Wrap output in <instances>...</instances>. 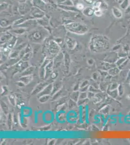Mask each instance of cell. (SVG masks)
I'll use <instances>...</instances> for the list:
<instances>
[{"label": "cell", "mask_w": 130, "mask_h": 145, "mask_svg": "<svg viewBox=\"0 0 130 145\" xmlns=\"http://www.w3.org/2000/svg\"><path fill=\"white\" fill-rule=\"evenodd\" d=\"M95 15L97 16H101L102 15V12L100 9L95 11Z\"/></svg>", "instance_id": "9"}, {"label": "cell", "mask_w": 130, "mask_h": 145, "mask_svg": "<svg viewBox=\"0 0 130 145\" xmlns=\"http://www.w3.org/2000/svg\"><path fill=\"white\" fill-rule=\"evenodd\" d=\"M76 8L79 10H83L84 9V6L82 4H76Z\"/></svg>", "instance_id": "8"}, {"label": "cell", "mask_w": 130, "mask_h": 145, "mask_svg": "<svg viewBox=\"0 0 130 145\" xmlns=\"http://www.w3.org/2000/svg\"><path fill=\"white\" fill-rule=\"evenodd\" d=\"M18 1L21 3H24L26 2V0H18Z\"/></svg>", "instance_id": "13"}, {"label": "cell", "mask_w": 130, "mask_h": 145, "mask_svg": "<svg viewBox=\"0 0 130 145\" xmlns=\"http://www.w3.org/2000/svg\"><path fill=\"white\" fill-rule=\"evenodd\" d=\"M33 2L34 5L37 6L38 8L42 9L41 8H42L43 10L45 8V4L44 2L42 1V0H33Z\"/></svg>", "instance_id": "6"}, {"label": "cell", "mask_w": 130, "mask_h": 145, "mask_svg": "<svg viewBox=\"0 0 130 145\" xmlns=\"http://www.w3.org/2000/svg\"><path fill=\"white\" fill-rule=\"evenodd\" d=\"M113 10V14L115 15V17L118 18H119L121 17H122V13H121L120 11H119L118 9L115 8V7H114V9Z\"/></svg>", "instance_id": "7"}, {"label": "cell", "mask_w": 130, "mask_h": 145, "mask_svg": "<svg viewBox=\"0 0 130 145\" xmlns=\"http://www.w3.org/2000/svg\"><path fill=\"white\" fill-rule=\"evenodd\" d=\"M84 1L85 3H87V4H93V3H95L96 0H84Z\"/></svg>", "instance_id": "10"}, {"label": "cell", "mask_w": 130, "mask_h": 145, "mask_svg": "<svg viewBox=\"0 0 130 145\" xmlns=\"http://www.w3.org/2000/svg\"><path fill=\"white\" fill-rule=\"evenodd\" d=\"M54 114L51 111H47L43 114V120L46 123H52L54 119Z\"/></svg>", "instance_id": "2"}, {"label": "cell", "mask_w": 130, "mask_h": 145, "mask_svg": "<svg viewBox=\"0 0 130 145\" xmlns=\"http://www.w3.org/2000/svg\"><path fill=\"white\" fill-rule=\"evenodd\" d=\"M77 114L74 111H70L66 115V119L71 124H75L76 122Z\"/></svg>", "instance_id": "3"}, {"label": "cell", "mask_w": 130, "mask_h": 145, "mask_svg": "<svg viewBox=\"0 0 130 145\" xmlns=\"http://www.w3.org/2000/svg\"><path fill=\"white\" fill-rule=\"evenodd\" d=\"M67 0H56L57 4L61 5H62Z\"/></svg>", "instance_id": "11"}, {"label": "cell", "mask_w": 130, "mask_h": 145, "mask_svg": "<svg viewBox=\"0 0 130 145\" xmlns=\"http://www.w3.org/2000/svg\"><path fill=\"white\" fill-rule=\"evenodd\" d=\"M66 27L69 31L76 34H84L88 30V28L86 25L78 22L67 24Z\"/></svg>", "instance_id": "1"}, {"label": "cell", "mask_w": 130, "mask_h": 145, "mask_svg": "<svg viewBox=\"0 0 130 145\" xmlns=\"http://www.w3.org/2000/svg\"><path fill=\"white\" fill-rule=\"evenodd\" d=\"M83 14L87 17H91L94 14H95V10L94 8L91 7H86L83 10Z\"/></svg>", "instance_id": "5"}, {"label": "cell", "mask_w": 130, "mask_h": 145, "mask_svg": "<svg viewBox=\"0 0 130 145\" xmlns=\"http://www.w3.org/2000/svg\"><path fill=\"white\" fill-rule=\"evenodd\" d=\"M71 1H72L73 3V4L74 3H77L78 2V0H71Z\"/></svg>", "instance_id": "14"}, {"label": "cell", "mask_w": 130, "mask_h": 145, "mask_svg": "<svg viewBox=\"0 0 130 145\" xmlns=\"http://www.w3.org/2000/svg\"><path fill=\"white\" fill-rule=\"evenodd\" d=\"M32 14L34 17L39 19L43 18L44 15V12L41 11L38 8H35V9L32 11Z\"/></svg>", "instance_id": "4"}, {"label": "cell", "mask_w": 130, "mask_h": 145, "mask_svg": "<svg viewBox=\"0 0 130 145\" xmlns=\"http://www.w3.org/2000/svg\"><path fill=\"white\" fill-rule=\"evenodd\" d=\"M37 113L35 112V123H37Z\"/></svg>", "instance_id": "12"}]
</instances>
